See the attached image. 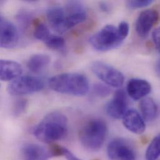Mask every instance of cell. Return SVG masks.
Segmentation results:
<instances>
[{
    "label": "cell",
    "instance_id": "18",
    "mask_svg": "<svg viewBox=\"0 0 160 160\" xmlns=\"http://www.w3.org/2000/svg\"><path fill=\"white\" fill-rule=\"evenodd\" d=\"M141 115L144 120L150 122L153 120L158 113V107L152 98H145L140 103Z\"/></svg>",
    "mask_w": 160,
    "mask_h": 160
},
{
    "label": "cell",
    "instance_id": "15",
    "mask_svg": "<svg viewBox=\"0 0 160 160\" xmlns=\"http://www.w3.org/2000/svg\"><path fill=\"white\" fill-rule=\"evenodd\" d=\"M47 18L54 31L59 34H63L64 24L66 19L65 9L60 6H52L47 11Z\"/></svg>",
    "mask_w": 160,
    "mask_h": 160
},
{
    "label": "cell",
    "instance_id": "3",
    "mask_svg": "<svg viewBox=\"0 0 160 160\" xmlns=\"http://www.w3.org/2000/svg\"><path fill=\"white\" fill-rule=\"evenodd\" d=\"M107 134L106 123L100 118H92L81 128L79 134L81 145L87 150L98 151L103 146Z\"/></svg>",
    "mask_w": 160,
    "mask_h": 160
},
{
    "label": "cell",
    "instance_id": "13",
    "mask_svg": "<svg viewBox=\"0 0 160 160\" xmlns=\"http://www.w3.org/2000/svg\"><path fill=\"white\" fill-rule=\"evenodd\" d=\"M22 160H48L54 157L51 149L34 143L26 144L21 149Z\"/></svg>",
    "mask_w": 160,
    "mask_h": 160
},
{
    "label": "cell",
    "instance_id": "14",
    "mask_svg": "<svg viewBox=\"0 0 160 160\" xmlns=\"http://www.w3.org/2000/svg\"><path fill=\"white\" fill-rule=\"evenodd\" d=\"M152 87L147 80L133 78L128 82L127 91L128 95L134 100H138L151 92Z\"/></svg>",
    "mask_w": 160,
    "mask_h": 160
},
{
    "label": "cell",
    "instance_id": "10",
    "mask_svg": "<svg viewBox=\"0 0 160 160\" xmlns=\"http://www.w3.org/2000/svg\"><path fill=\"white\" fill-rule=\"evenodd\" d=\"M127 107V93L123 89H120L115 92L112 99L106 105L105 110L109 117L114 119H120L128 110Z\"/></svg>",
    "mask_w": 160,
    "mask_h": 160
},
{
    "label": "cell",
    "instance_id": "1",
    "mask_svg": "<svg viewBox=\"0 0 160 160\" xmlns=\"http://www.w3.org/2000/svg\"><path fill=\"white\" fill-rule=\"evenodd\" d=\"M68 131L66 116L60 112L54 111L48 114L40 122L34 131V135L43 143H52L64 138Z\"/></svg>",
    "mask_w": 160,
    "mask_h": 160
},
{
    "label": "cell",
    "instance_id": "29",
    "mask_svg": "<svg viewBox=\"0 0 160 160\" xmlns=\"http://www.w3.org/2000/svg\"><path fill=\"white\" fill-rule=\"evenodd\" d=\"M155 69L157 74L160 77V59L157 62V64L155 66Z\"/></svg>",
    "mask_w": 160,
    "mask_h": 160
},
{
    "label": "cell",
    "instance_id": "23",
    "mask_svg": "<svg viewBox=\"0 0 160 160\" xmlns=\"http://www.w3.org/2000/svg\"><path fill=\"white\" fill-rule=\"evenodd\" d=\"M93 93L97 96L105 97L111 93L110 88L107 85L102 83H97L93 87Z\"/></svg>",
    "mask_w": 160,
    "mask_h": 160
},
{
    "label": "cell",
    "instance_id": "12",
    "mask_svg": "<svg viewBox=\"0 0 160 160\" xmlns=\"http://www.w3.org/2000/svg\"><path fill=\"white\" fill-rule=\"evenodd\" d=\"M122 120L124 127L133 133L140 135L145 131L146 125L144 119L135 109L128 110L122 117Z\"/></svg>",
    "mask_w": 160,
    "mask_h": 160
},
{
    "label": "cell",
    "instance_id": "5",
    "mask_svg": "<svg viewBox=\"0 0 160 160\" xmlns=\"http://www.w3.org/2000/svg\"><path fill=\"white\" fill-rule=\"evenodd\" d=\"M44 87V81L34 76H21L11 81L8 86V92L14 96L32 94L42 90Z\"/></svg>",
    "mask_w": 160,
    "mask_h": 160
},
{
    "label": "cell",
    "instance_id": "6",
    "mask_svg": "<svg viewBox=\"0 0 160 160\" xmlns=\"http://www.w3.org/2000/svg\"><path fill=\"white\" fill-rule=\"evenodd\" d=\"M90 68L93 73L108 85L119 88L124 83L123 74L107 63L102 61H95L91 64Z\"/></svg>",
    "mask_w": 160,
    "mask_h": 160
},
{
    "label": "cell",
    "instance_id": "26",
    "mask_svg": "<svg viewBox=\"0 0 160 160\" xmlns=\"http://www.w3.org/2000/svg\"><path fill=\"white\" fill-rule=\"evenodd\" d=\"M152 39L158 51L160 54V27L156 29L152 32Z\"/></svg>",
    "mask_w": 160,
    "mask_h": 160
},
{
    "label": "cell",
    "instance_id": "2",
    "mask_svg": "<svg viewBox=\"0 0 160 160\" xmlns=\"http://www.w3.org/2000/svg\"><path fill=\"white\" fill-rule=\"evenodd\" d=\"M49 85L57 92L74 96L85 95L89 90V82L87 77L75 72L56 75L49 79Z\"/></svg>",
    "mask_w": 160,
    "mask_h": 160
},
{
    "label": "cell",
    "instance_id": "28",
    "mask_svg": "<svg viewBox=\"0 0 160 160\" xmlns=\"http://www.w3.org/2000/svg\"><path fill=\"white\" fill-rule=\"evenodd\" d=\"M100 8L103 11L107 12V11H109V6L107 4V3H106V2H100Z\"/></svg>",
    "mask_w": 160,
    "mask_h": 160
},
{
    "label": "cell",
    "instance_id": "20",
    "mask_svg": "<svg viewBox=\"0 0 160 160\" xmlns=\"http://www.w3.org/2000/svg\"><path fill=\"white\" fill-rule=\"evenodd\" d=\"M160 157V133L157 135L148 147L146 153V160H157Z\"/></svg>",
    "mask_w": 160,
    "mask_h": 160
},
{
    "label": "cell",
    "instance_id": "16",
    "mask_svg": "<svg viewBox=\"0 0 160 160\" xmlns=\"http://www.w3.org/2000/svg\"><path fill=\"white\" fill-rule=\"evenodd\" d=\"M22 73L21 66L17 62L11 60L0 61V78L2 81L15 80Z\"/></svg>",
    "mask_w": 160,
    "mask_h": 160
},
{
    "label": "cell",
    "instance_id": "8",
    "mask_svg": "<svg viewBox=\"0 0 160 160\" xmlns=\"http://www.w3.org/2000/svg\"><path fill=\"white\" fill-rule=\"evenodd\" d=\"M64 9L66 11V19L64 24V32L82 23L87 18L85 8L80 1H68Z\"/></svg>",
    "mask_w": 160,
    "mask_h": 160
},
{
    "label": "cell",
    "instance_id": "27",
    "mask_svg": "<svg viewBox=\"0 0 160 160\" xmlns=\"http://www.w3.org/2000/svg\"><path fill=\"white\" fill-rule=\"evenodd\" d=\"M118 28L121 34L122 35V36L125 39L127 37L128 32H129L128 24L126 21H122L119 24Z\"/></svg>",
    "mask_w": 160,
    "mask_h": 160
},
{
    "label": "cell",
    "instance_id": "24",
    "mask_svg": "<svg viewBox=\"0 0 160 160\" xmlns=\"http://www.w3.org/2000/svg\"><path fill=\"white\" fill-rule=\"evenodd\" d=\"M153 2L150 0H137V1H127V6L130 9H138L148 6Z\"/></svg>",
    "mask_w": 160,
    "mask_h": 160
},
{
    "label": "cell",
    "instance_id": "11",
    "mask_svg": "<svg viewBox=\"0 0 160 160\" xmlns=\"http://www.w3.org/2000/svg\"><path fill=\"white\" fill-rule=\"evenodd\" d=\"M159 17V13L154 9H146L141 12L135 24L138 35L142 38L147 37L158 21Z\"/></svg>",
    "mask_w": 160,
    "mask_h": 160
},
{
    "label": "cell",
    "instance_id": "22",
    "mask_svg": "<svg viewBox=\"0 0 160 160\" xmlns=\"http://www.w3.org/2000/svg\"><path fill=\"white\" fill-rule=\"evenodd\" d=\"M17 19L22 29H26L30 25L32 21L31 15L24 11H20L17 15Z\"/></svg>",
    "mask_w": 160,
    "mask_h": 160
},
{
    "label": "cell",
    "instance_id": "4",
    "mask_svg": "<svg viewBox=\"0 0 160 160\" xmlns=\"http://www.w3.org/2000/svg\"><path fill=\"white\" fill-rule=\"evenodd\" d=\"M124 39L118 28L106 25L90 38L89 42L97 51H108L120 46Z\"/></svg>",
    "mask_w": 160,
    "mask_h": 160
},
{
    "label": "cell",
    "instance_id": "21",
    "mask_svg": "<svg viewBox=\"0 0 160 160\" xmlns=\"http://www.w3.org/2000/svg\"><path fill=\"white\" fill-rule=\"evenodd\" d=\"M28 106V102L26 99L21 98L16 100L13 105L12 113L15 117H20L26 110Z\"/></svg>",
    "mask_w": 160,
    "mask_h": 160
},
{
    "label": "cell",
    "instance_id": "7",
    "mask_svg": "<svg viewBox=\"0 0 160 160\" xmlns=\"http://www.w3.org/2000/svg\"><path fill=\"white\" fill-rule=\"evenodd\" d=\"M107 155L112 160H136L133 147L129 142L123 138H115L109 143Z\"/></svg>",
    "mask_w": 160,
    "mask_h": 160
},
{
    "label": "cell",
    "instance_id": "9",
    "mask_svg": "<svg viewBox=\"0 0 160 160\" xmlns=\"http://www.w3.org/2000/svg\"><path fill=\"white\" fill-rule=\"evenodd\" d=\"M1 47L4 49H12L16 47L19 40V32L15 25L3 17L0 18Z\"/></svg>",
    "mask_w": 160,
    "mask_h": 160
},
{
    "label": "cell",
    "instance_id": "19",
    "mask_svg": "<svg viewBox=\"0 0 160 160\" xmlns=\"http://www.w3.org/2000/svg\"><path fill=\"white\" fill-rule=\"evenodd\" d=\"M42 42L49 48L59 51H63L66 46L65 40L62 37L54 35L52 33L48 35Z\"/></svg>",
    "mask_w": 160,
    "mask_h": 160
},
{
    "label": "cell",
    "instance_id": "17",
    "mask_svg": "<svg viewBox=\"0 0 160 160\" xmlns=\"http://www.w3.org/2000/svg\"><path fill=\"white\" fill-rule=\"evenodd\" d=\"M51 62V58L44 54H36L29 59L27 62L28 69L34 73L42 71Z\"/></svg>",
    "mask_w": 160,
    "mask_h": 160
},
{
    "label": "cell",
    "instance_id": "25",
    "mask_svg": "<svg viewBox=\"0 0 160 160\" xmlns=\"http://www.w3.org/2000/svg\"><path fill=\"white\" fill-rule=\"evenodd\" d=\"M60 155L64 156L68 160H81L76 157L71 151L64 147H60Z\"/></svg>",
    "mask_w": 160,
    "mask_h": 160
}]
</instances>
